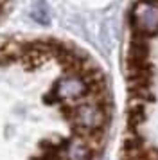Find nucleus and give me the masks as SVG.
<instances>
[{"label": "nucleus", "mask_w": 158, "mask_h": 160, "mask_svg": "<svg viewBox=\"0 0 158 160\" xmlns=\"http://www.w3.org/2000/svg\"><path fill=\"white\" fill-rule=\"evenodd\" d=\"M70 121L79 131V135L104 130L108 121V108L93 99L76 102L70 108Z\"/></svg>", "instance_id": "f257e3e1"}, {"label": "nucleus", "mask_w": 158, "mask_h": 160, "mask_svg": "<svg viewBox=\"0 0 158 160\" xmlns=\"http://www.w3.org/2000/svg\"><path fill=\"white\" fill-rule=\"evenodd\" d=\"M131 25L136 34L151 36L158 32V2L140 0L131 11Z\"/></svg>", "instance_id": "f03ea898"}, {"label": "nucleus", "mask_w": 158, "mask_h": 160, "mask_svg": "<svg viewBox=\"0 0 158 160\" xmlns=\"http://www.w3.org/2000/svg\"><path fill=\"white\" fill-rule=\"evenodd\" d=\"M85 95H88V83L81 74L68 72L61 79L56 81L54 97L65 102H79Z\"/></svg>", "instance_id": "7ed1b4c3"}, {"label": "nucleus", "mask_w": 158, "mask_h": 160, "mask_svg": "<svg viewBox=\"0 0 158 160\" xmlns=\"http://www.w3.org/2000/svg\"><path fill=\"white\" fill-rule=\"evenodd\" d=\"M63 151L65 160H93V155H95L93 148L88 144V140L79 133L65 144Z\"/></svg>", "instance_id": "20e7f679"}, {"label": "nucleus", "mask_w": 158, "mask_h": 160, "mask_svg": "<svg viewBox=\"0 0 158 160\" xmlns=\"http://www.w3.org/2000/svg\"><path fill=\"white\" fill-rule=\"evenodd\" d=\"M0 8H2V6H0Z\"/></svg>", "instance_id": "39448f33"}]
</instances>
